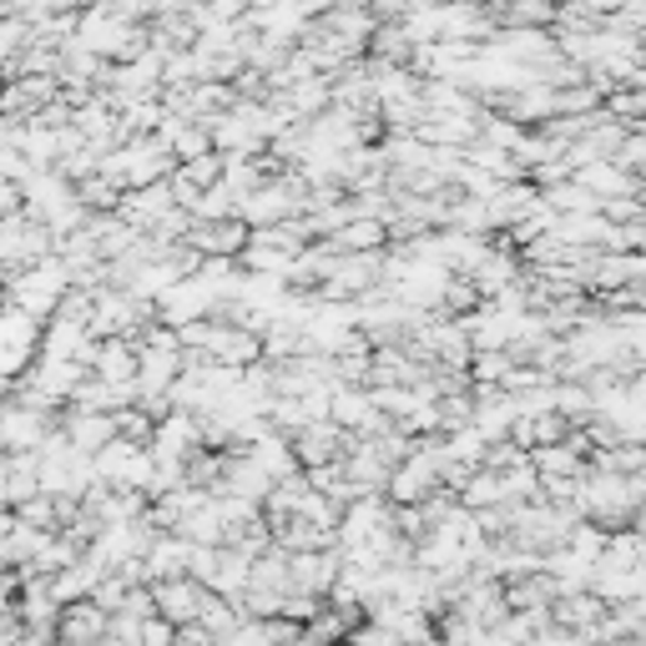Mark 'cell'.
<instances>
[{
	"mask_svg": "<svg viewBox=\"0 0 646 646\" xmlns=\"http://www.w3.org/2000/svg\"><path fill=\"white\" fill-rule=\"evenodd\" d=\"M500 15L505 21H551V6H546V0H505L500 6Z\"/></svg>",
	"mask_w": 646,
	"mask_h": 646,
	"instance_id": "obj_2",
	"label": "cell"
},
{
	"mask_svg": "<svg viewBox=\"0 0 646 646\" xmlns=\"http://www.w3.org/2000/svg\"><path fill=\"white\" fill-rule=\"evenodd\" d=\"M288 575H293V591L319 596V591H329V581L338 575V566L323 561V556H288Z\"/></svg>",
	"mask_w": 646,
	"mask_h": 646,
	"instance_id": "obj_1",
	"label": "cell"
},
{
	"mask_svg": "<svg viewBox=\"0 0 646 646\" xmlns=\"http://www.w3.org/2000/svg\"><path fill=\"white\" fill-rule=\"evenodd\" d=\"M581 182H586V187H601V192H622L626 187V177L616 168H581Z\"/></svg>",
	"mask_w": 646,
	"mask_h": 646,
	"instance_id": "obj_3",
	"label": "cell"
}]
</instances>
